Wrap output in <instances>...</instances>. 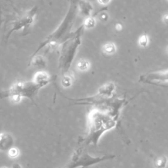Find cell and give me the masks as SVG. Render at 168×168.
Here are the masks:
<instances>
[{"label":"cell","instance_id":"cell-17","mask_svg":"<svg viewBox=\"0 0 168 168\" xmlns=\"http://www.w3.org/2000/svg\"><path fill=\"white\" fill-rule=\"evenodd\" d=\"M116 28L117 30H121L122 28V25L120 24H117L116 25Z\"/></svg>","mask_w":168,"mask_h":168},{"label":"cell","instance_id":"cell-2","mask_svg":"<svg viewBox=\"0 0 168 168\" xmlns=\"http://www.w3.org/2000/svg\"><path fill=\"white\" fill-rule=\"evenodd\" d=\"M35 15V11L34 9H32L27 13V15L23 16L22 19H19V21H16L15 23L13 24V26L12 28V30H11L9 32V34L14 31H16V30H19L22 28H26L32 23L33 22V15Z\"/></svg>","mask_w":168,"mask_h":168},{"label":"cell","instance_id":"cell-18","mask_svg":"<svg viewBox=\"0 0 168 168\" xmlns=\"http://www.w3.org/2000/svg\"><path fill=\"white\" fill-rule=\"evenodd\" d=\"M1 168H7V167H5V166H4V167H1Z\"/></svg>","mask_w":168,"mask_h":168},{"label":"cell","instance_id":"cell-10","mask_svg":"<svg viewBox=\"0 0 168 168\" xmlns=\"http://www.w3.org/2000/svg\"><path fill=\"white\" fill-rule=\"evenodd\" d=\"M166 165V159L165 157L159 158L156 162V166L158 168H164Z\"/></svg>","mask_w":168,"mask_h":168},{"label":"cell","instance_id":"cell-13","mask_svg":"<svg viewBox=\"0 0 168 168\" xmlns=\"http://www.w3.org/2000/svg\"><path fill=\"white\" fill-rule=\"evenodd\" d=\"M11 100L13 103H18L21 101V97L19 95H14L11 96Z\"/></svg>","mask_w":168,"mask_h":168},{"label":"cell","instance_id":"cell-6","mask_svg":"<svg viewBox=\"0 0 168 168\" xmlns=\"http://www.w3.org/2000/svg\"><path fill=\"white\" fill-rule=\"evenodd\" d=\"M32 64L33 66L38 67L45 66V63L41 57H36L32 61Z\"/></svg>","mask_w":168,"mask_h":168},{"label":"cell","instance_id":"cell-11","mask_svg":"<svg viewBox=\"0 0 168 168\" xmlns=\"http://www.w3.org/2000/svg\"><path fill=\"white\" fill-rule=\"evenodd\" d=\"M95 20L93 19L92 18H88L85 21V23H84V25H85V26L86 28H93L95 26Z\"/></svg>","mask_w":168,"mask_h":168},{"label":"cell","instance_id":"cell-14","mask_svg":"<svg viewBox=\"0 0 168 168\" xmlns=\"http://www.w3.org/2000/svg\"><path fill=\"white\" fill-rule=\"evenodd\" d=\"M71 83V80L70 77H65L64 78L63 81V85H64L65 87H68L70 85Z\"/></svg>","mask_w":168,"mask_h":168},{"label":"cell","instance_id":"cell-8","mask_svg":"<svg viewBox=\"0 0 168 168\" xmlns=\"http://www.w3.org/2000/svg\"><path fill=\"white\" fill-rule=\"evenodd\" d=\"M8 156L11 158H15L19 155V150L18 148L15 147H11L10 149L8 150Z\"/></svg>","mask_w":168,"mask_h":168},{"label":"cell","instance_id":"cell-16","mask_svg":"<svg viewBox=\"0 0 168 168\" xmlns=\"http://www.w3.org/2000/svg\"><path fill=\"white\" fill-rule=\"evenodd\" d=\"M12 168H22V167L21 166V165L19 164L15 163V164H13Z\"/></svg>","mask_w":168,"mask_h":168},{"label":"cell","instance_id":"cell-7","mask_svg":"<svg viewBox=\"0 0 168 168\" xmlns=\"http://www.w3.org/2000/svg\"><path fill=\"white\" fill-rule=\"evenodd\" d=\"M104 51L107 54H112L116 51V47L113 43L106 44L104 47Z\"/></svg>","mask_w":168,"mask_h":168},{"label":"cell","instance_id":"cell-9","mask_svg":"<svg viewBox=\"0 0 168 168\" xmlns=\"http://www.w3.org/2000/svg\"><path fill=\"white\" fill-rule=\"evenodd\" d=\"M89 63L85 61H80L79 63L78 64V68H79L80 70H88L89 68Z\"/></svg>","mask_w":168,"mask_h":168},{"label":"cell","instance_id":"cell-15","mask_svg":"<svg viewBox=\"0 0 168 168\" xmlns=\"http://www.w3.org/2000/svg\"><path fill=\"white\" fill-rule=\"evenodd\" d=\"M98 1H99L100 4L106 5L108 4V3L110 1V0H98Z\"/></svg>","mask_w":168,"mask_h":168},{"label":"cell","instance_id":"cell-3","mask_svg":"<svg viewBox=\"0 0 168 168\" xmlns=\"http://www.w3.org/2000/svg\"><path fill=\"white\" fill-rule=\"evenodd\" d=\"M14 139L12 135L7 133H0V151L5 152L13 147Z\"/></svg>","mask_w":168,"mask_h":168},{"label":"cell","instance_id":"cell-12","mask_svg":"<svg viewBox=\"0 0 168 168\" xmlns=\"http://www.w3.org/2000/svg\"><path fill=\"white\" fill-rule=\"evenodd\" d=\"M139 43L140 46L142 47H145L147 46L148 44V37L146 35H142L139 38Z\"/></svg>","mask_w":168,"mask_h":168},{"label":"cell","instance_id":"cell-5","mask_svg":"<svg viewBox=\"0 0 168 168\" xmlns=\"http://www.w3.org/2000/svg\"><path fill=\"white\" fill-rule=\"evenodd\" d=\"M33 83H35L36 85L40 86V88L46 85V84L49 82V75L46 74V72H40L36 73L34 78H33Z\"/></svg>","mask_w":168,"mask_h":168},{"label":"cell","instance_id":"cell-4","mask_svg":"<svg viewBox=\"0 0 168 168\" xmlns=\"http://www.w3.org/2000/svg\"><path fill=\"white\" fill-rule=\"evenodd\" d=\"M167 81V72H159L156 73L150 74L147 75V77H145L142 80L147 82H152V83L156 82H162L164 80Z\"/></svg>","mask_w":168,"mask_h":168},{"label":"cell","instance_id":"cell-1","mask_svg":"<svg viewBox=\"0 0 168 168\" xmlns=\"http://www.w3.org/2000/svg\"><path fill=\"white\" fill-rule=\"evenodd\" d=\"M41 88L35 83L26 82H17L13 84L11 88L7 91L0 93V98L11 97L14 95H19L22 97H32L34 95L38 89Z\"/></svg>","mask_w":168,"mask_h":168}]
</instances>
